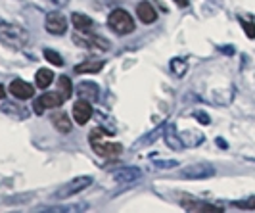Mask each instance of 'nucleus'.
<instances>
[{"label":"nucleus","instance_id":"1","mask_svg":"<svg viewBox=\"0 0 255 213\" xmlns=\"http://www.w3.org/2000/svg\"><path fill=\"white\" fill-rule=\"evenodd\" d=\"M108 135H112V131L106 133L102 127L92 129V133L89 135L90 146H92V150L96 152L98 156H102V158H117L123 152V146L119 142L108 140Z\"/></svg>","mask_w":255,"mask_h":213},{"label":"nucleus","instance_id":"2","mask_svg":"<svg viewBox=\"0 0 255 213\" xmlns=\"http://www.w3.org/2000/svg\"><path fill=\"white\" fill-rule=\"evenodd\" d=\"M0 42L6 44L8 48L13 50H21L29 42V33L17 23H10V21H0Z\"/></svg>","mask_w":255,"mask_h":213},{"label":"nucleus","instance_id":"3","mask_svg":"<svg viewBox=\"0 0 255 213\" xmlns=\"http://www.w3.org/2000/svg\"><path fill=\"white\" fill-rule=\"evenodd\" d=\"M108 25L112 31H115L117 35H128V33H132L134 31V19L130 17V13L125 12V10H121V8H117L114 12L110 13V17H108Z\"/></svg>","mask_w":255,"mask_h":213},{"label":"nucleus","instance_id":"4","mask_svg":"<svg viewBox=\"0 0 255 213\" xmlns=\"http://www.w3.org/2000/svg\"><path fill=\"white\" fill-rule=\"evenodd\" d=\"M92 185V177L89 175H83V177H75L73 181H69L67 185L60 187V190L54 192V200H67L71 196H75L79 192H83L87 187Z\"/></svg>","mask_w":255,"mask_h":213},{"label":"nucleus","instance_id":"5","mask_svg":"<svg viewBox=\"0 0 255 213\" xmlns=\"http://www.w3.org/2000/svg\"><path fill=\"white\" fill-rule=\"evenodd\" d=\"M73 42L83 48H98L104 52L110 50V40L98 37V35H92V33H85V31L73 33Z\"/></svg>","mask_w":255,"mask_h":213},{"label":"nucleus","instance_id":"6","mask_svg":"<svg viewBox=\"0 0 255 213\" xmlns=\"http://www.w3.org/2000/svg\"><path fill=\"white\" fill-rule=\"evenodd\" d=\"M65 102V98L60 94V92H46V94H42L40 98L35 100L33 104V110L37 115H42L44 110H50V108H60L62 104Z\"/></svg>","mask_w":255,"mask_h":213},{"label":"nucleus","instance_id":"7","mask_svg":"<svg viewBox=\"0 0 255 213\" xmlns=\"http://www.w3.org/2000/svg\"><path fill=\"white\" fill-rule=\"evenodd\" d=\"M215 175V167L209 163H194L182 169V177L184 179H192V181H200V179H209Z\"/></svg>","mask_w":255,"mask_h":213},{"label":"nucleus","instance_id":"8","mask_svg":"<svg viewBox=\"0 0 255 213\" xmlns=\"http://www.w3.org/2000/svg\"><path fill=\"white\" fill-rule=\"evenodd\" d=\"M44 29L50 35H64L67 29V19L60 12H50L44 19Z\"/></svg>","mask_w":255,"mask_h":213},{"label":"nucleus","instance_id":"9","mask_svg":"<svg viewBox=\"0 0 255 213\" xmlns=\"http://www.w3.org/2000/svg\"><path fill=\"white\" fill-rule=\"evenodd\" d=\"M8 88H10V94H13V98H17V100H29L35 94L33 85H29L23 79H13Z\"/></svg>","mask_w":255,"mask_h":213},{"label":"nucleus","instance_id":"10","mask_svg":"<svg viewBox=\"0 0 255 213\" xmlns=\"http://www.w3.org/2000/svg\"><path fill=\"white\" fill-rule=\"evenodd\" d=\"M92 117V108H90V102L89 100H77L73 104V119H75L77 125H85Z\"/></svg>","mask_w":255,"mask_h":213},{"label":"nucleus","instance_id":"11","mask_svg":"<svg viewBox=\"0 0 255 213\" xmlns=\"http://www.w3.org/2000/svg\"><path fill=\"white\" fill-rule=\"evenodd\" d=\"M75 92L79 98L83 100H89L90 104L98 100V94H100V88L96 83H90V81H85V83H79L75 87Z\"/></svg>","mask_w":255,"mask_h":213},{"label":"nucleus","instance_id":"12","mask_svg":"<svg viewBox=\"0 0 255 213\" xmlns=\"http://www.w3.org/2000/svg\"><path fill=\"white\" fill-rule=\"evenodd\" d=\"M165 135H163V140H165L167 148H171V150H182V140H180V135L177 133V129L175 125H165V131H163Z\"/></svg>","mask_w":255,"mask_h":213},{"label":"nucleus","instance_id":"13","mask_svg":"<svg viewBox=\"0 0 255 213\" xmlns=\"http://www.w3.org/2000/svg\"><path fill=\"white\" fill-rule=\"evenodd\" d=\"M136 15L140 17L142 23H153V21L157 19V13L153 10V6L150 2H146V0L136 6Z\"/></svg>","mask_w":255,"mask_h":213},{"label":"nucleus","instance_id":"14","mask_svg":"<svg viewBox=\"0 0 255 213\" xmlns=\"http://www.w3.org/2000/svg\"><path fill=\"white\" fill-rule=\"evenodd\" d=\"M142 177V171L136 167H127V169H119L114 175V179L117 183H134Z\"/></svg>","mask_w":255,"mask_h":213},{"label":"nucleus","instance_id":"15","mask_svg":"<svg viewBox=\"0 0 255 213\" xmlns=\"http://www.w3.org/2000/svg\"><path fill=\"white\" fill-rule=\"evenodd\" d=\"M180 140L184 146H200L204 142V135L198 131H184L180 133Z\"/></svg>","mask_w":255,"mask_h":213},{"label":"nucleus","instance_id":"16","mask_svg":"<svg viewBox=\"0 0 255 213\" xmlns=\"http://www.w3.org/2000/svg\"><path fill=\"white\" fill-rule=\"evenodd\" d=\"M71 21H73L77 31H90V27H92V19H90L89 15H85V13L81 12L71 13Z\"/></svg>","mask_w":255,"mask_h":213},{"label":"nucleus","instance_id":"17","mask_svg":"<svg viewBox=\"0 0 255 213\" xmlns=\"http://www.w3.org/2000/svg\"><path fill=\"white\" fill-rule=\"evenodd\" d=\"M52 123L56 127V131H60V133H69L71 131V121L67 119V115L64 112L54 113L52 115Z\"/></svg>","mask_w":255,"mask_h":213},{"label":"nucleus","instance_id":"18","mask_svg":"<svg viewBox=\"0 0 255 213\" xmlns=\"http://www.w3.org/2000/svg\"><path fill=\"white\" fill-rule=\"evenodd\" d=\"M52 79H54V73H52L50 69H38L37 75H35V85H37L38 88H48L52 85Z\"/></svg>","mask_w":255,"mask_h":213},{"label":"nucleus","instance_id":"19","mask_svg":"<svg viewBox=\"0 0 255 213\" xmlns=\"http://www.w3.org/2000/svg\"><path fill=\"white\" fill-rule=\"evenodd\" d=\"M104 63L100 60H96V62H83L75 65V73L79 75H83V73H98V71H102Z\"/></svg>","mask_w":255,"mask_h":213},{"label":"nucleus","instance_id":"20","mask_svg":"<svg viewBox=\"0 0 255 213\" xmlns=\"http://www.w3.org/2000/svg\"><path fill=\"white\" fill-rule=\"evenodd\" d=\"M163 131H165V127L159 125L157 129H155V131H153V133H150V135H146V137H142V138H140V142H134V144H132V150H138V148H142V146H148L150 142H155V138L159 137V135H161Z\"/></svg>","mask_w":255,"mask_h":213},{"label":"nucleus","instance_id":"21","mask_svg":"<svg viewBox=\"0 0 255 213\" xmlns=\"http://www.w3.org/2000/svg\"><path fill=\"white\" fill-rule=\"evenodd\" d=\"M58 92L64 96L65 100L67 98H71V94H73V83H71V79L69 77H60L58 79Z\"/></svg>","mask_w":255,"mask_h":213},{"label":"nucleus","instance_id":"22","mask_svg":"<svg viewBox=\"0 0 255 213\" xmlns=\"http://www.w3.org/2000/svg\"><path fill=\"white\" fill-rule=\"evenodd\" d=\"M2 112L8 113V115H13V117H19V119L27 117L25 108H21V106H17V104H12V102H6V104L2 106Z\"/></svg>","mask_w":255,"mask_h":213},{"label":"nucleus","instance_id":"23","mask_svg":"<svg viewBox=\"0 0 255 213\" xmlns=\"http://www.w3.org/2000/svg\"><path fill=\"white\" fill-rule=\"evenodd\" d=\"M169 67H171V71L177 77H182L186 73V69H188V63H186V60H182V58H173L171 63H169Z\"/></svg>","mask_w":255,"mask_h":213},{"label":"nucleus","instance_id":"24","mask_svg":"<svg viewBox=\"0 0 255 213\" xmlns=\"http://www.w3.org/2000/svg\"><path fill=\"white\" fill-rule=\"evenodd\" d=\"M42 54H44V58H46L48 63H52V65H58V67H62V65H64V58H62L56 50H52V48H44Z\"/></svg>","mask_w":255,"mask_h":213},{"label":"nucleus","instance_id":"25","mask_svg":"<svg viewBox=\"0 0 255 213\" xmlns=\"http://www.w3.org/2000/svg\"><path fill=\"white\" fill-rule=\"evenodd\" d=\"M240 23H242L246 35H248L250 38H255V23H254V21H248V19L240 17Z\"/></svg>","mask_w":255,"mask_h":213},{"label":"nucleus","instance_id":"26","mask_svg":"<svg viewBox=\"0 0 255 213\" xmlns=\"http://www.w3.org/2000/svg\"><path fill=\"white\" fill-rule=\"evenodd\" d=\"M234 206H238V208H244V210H255V196H254V198H250V200L234 202Z\"/></svg>","mask_w":255,"mask_h":213},{"label":"nucleus","instance_id":"27","mask_svg":"<svg viewBox=\"0 0 255 213\" xmlns=\"http://www.w3.org/2000/svg\"><path fill=\"white\" fill-rule=\"evenodd\" d=\"M194 117H196L202 125H209V115L205 112H194Z\"/></svg>","mask_w":255,"mask_h":213},{"label":"nucleus","instance_id":"28","mask_svg":"<svg viewBox=\"0 0 255 213\" xmlns=\"http://www.w3.org/2000/svg\"><path fill=\"white\" fill-rule=\"evenodd\" d=\"M153 165L159 169H167V167H177V162H155Z\"/></svg>","mask_w":255,"mask_h":213},{"label":"nucleus","instance_id":"29","mask_svg":"<svg viewBox=\"0 0 255 213\" xmlns=\"http://www.w3.org/2000/svg\"><path fill=\"white\" fill-rule=\"evenodd\" d=\"M4 96H6V90H4V87H2V85H0V100H2V98H4Z\"/></svg>","mask_w":255,"mask_h":213},{"label":"nucleus","instance_id":"30","mask_svg":"<svg viewBox=\"0 0 255 213\" xmlns=\"http://www.w3.org/2000/svg\"><path fill=\"white\" fill-rule=\"evenodd\" d=\"M217 144H219V146H221V148H227V144L223 142V138H217Z\"/></svg>","mask_w":255,"mask_h":213},{"label":"nucleus","instance_id":"31","mask_svg":"<svg viewBox=\"0 0 255 213\" xmlns=\"http://www.w3.org/2000/svg\"><path fill=\"white\" fill-rule=\"evenodd\" d=\"M175 2H177L179 6H186V4H188V0H175Z\"/></svg>","mask_w":255,"mask_h":213}]
</instances>
